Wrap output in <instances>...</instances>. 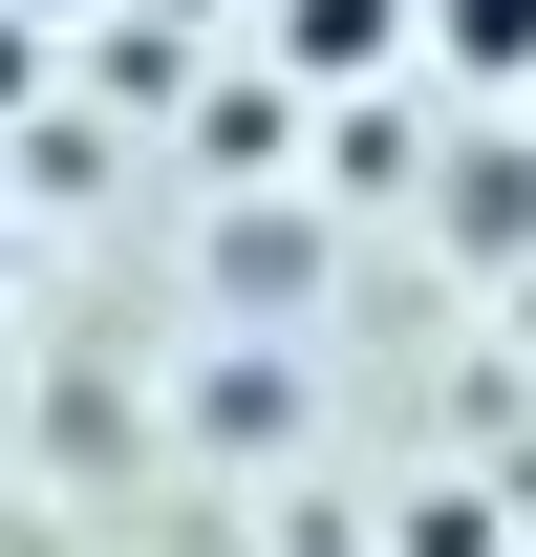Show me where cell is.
Returning <instances> with one entry per match:
<instances>
[{"label":"cell","mask_w":536,"mask_h":557,"mask_svg":"<svg viewBox=\"0 0 536 557\" xmlns=\"http://www.w3.org/2000/svg\"><path fill=\"white\" fill-rule=\"evenodd\" d=\"M407 65H451V86H536V0H407Z\"/></svg>","instance_id":"7a4b0ae2"},{"label":"cell","mask_w":536,"mask_h":557,"mask_svg":"<svg viewBox=\"0 0 536 557\" xmlns=\"http://www.w3.org/2000/svg\"><path fill=\"white\" fill-rule=\"evenodd\" d=\"M429 214H451V258H515V236H536V150H451Z\"/></svg>","instance_id":"3957f363"},{"label":"cell","mask_w":536,"mask_h":557,"mask_svg":"<svg viewBox=\"0 0 536 557\" xmlns=\"http://www.w3.org/2000/svg\"><path fill=\"white\" fill-rule=\"evenodd\" d=\"M258 44H279L301 86H387V65H407V0H258Z\"/></svg>","instance_id":"6da1fadb"},{"label":"cell","mask_w":536,"mask_h":557,"mask_svg":"<svg viewBox=\"0 0 536 557\" xmlns=\"http://www.w3.org/2000/svg\"><path fill=\"white\" fill-rule=\"evenodd\" d=\"M0 258H22V236H0Z\"/></svg>","instance_id":"277c9868"}]
</instances>
